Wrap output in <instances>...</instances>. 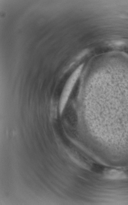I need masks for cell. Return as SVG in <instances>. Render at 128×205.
Instances as JSON below:
<instances>
[{"label": "cell", "mask_w": 128, "mask_h": 205, "mask_svg": "<svg viewBox=\"0 0 128 205\" xmlns=\"http://www.w3.org/2000/svg\"><path fill=\"white\" fill-rule=\"evenodd\" d=\"M82 68V65H81L79 66L77 69L76 70L74 73L73 74L72 76L71 77L70 79L68 80V82L66 84L65 88H64L63 95H62V100H61V108H63L65 105V102L68 98L69 94L70 93L77 78L79 76L80 74Z\"/></svg>", "instance_id": "obj_1"}, {"label": "cell", "mask_w": 128, "mask_h": 205, "mask_svg": "<svg viewBox=\"0 0 128 205\" xmlns=\"http://www.w3.org/2000/svg\"><path fill=\"white\" fill-rule=\"evenodd\" d=\"M92 171L97 173H101L104 170L103 166L99 164H94L92 168Z\"/></svg>", "instance_id": "obj_2"}]
</instances>
